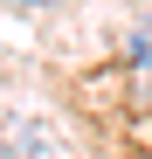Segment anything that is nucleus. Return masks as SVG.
Masks as SVG:
<instances>
[{
  "label": "nucleus",
  "instance_id": "nucleus-1",
  "mask_svg": "<svg viewBox=\"0 0 152 159\" xmlns=\"http://www.w3.org/2000/svg\"><path fill=\"white\" fill-rule=\"evenodd\" d=\"M7 7H56V0H7Z\"/></svg>",
  "mask_w": 152,
  "mask_h": 159
}]
</instances>
